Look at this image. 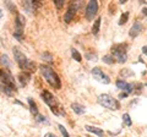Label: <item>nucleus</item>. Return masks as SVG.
Segmentation results:
<instances>
[{
	"instance_id": "1",
	"label": "nucleus",
	"mask_w": 147,
	"mask_h": 137,
	"mask_svg": "<svg viewBox=\"0 0 147 137\" xmlns=\"http://www.w3.org/2000/svg\"><path fill=\"white\" fill-rule=\"evenodd\" d=\"M39 70L42 72L43 77L45 79V81L48 82V83L52 86L54 88H60L61 86V82H60V79H59L58 74L55 72L52 67H49L47 65H40L39 66Z\"/></svg>"
},
{
	"instance_id": "2",
	"label": "nucleus",
	"mask_w": 147,
	"mask_h": 137,
	"mask_svg": "<svg viewBox=\"0 0 147 137\" xmlns=\"http://www.w3.org/2000/svg\"><path fill=\"white\" fill-rule=\"evenodd\" d=\"M13 56H15V60L17 61L18 66H20L22 70H30V68L34 66V64H32L18 48H13Z\"/></svg>"
},
{
	"instance_id": "3",
	"label": "nucleus",
	"mask_w": 147,
	"mask_h": 137,
	"mask_svg": "<svg viewBox=\"0 0 147 137\" xmlns=\"http://www.w3.org/2000/svg\"><path fill=\"white\" fill-rule=\"evenodd\" d=\"M98 103L100 105H103L104 108L112 109V110H118L120 108V104L117 99H114L112 95L109 94H100L98 97Z\"/></svg>"
},
{
	"instance_id": "4",
	"label": "nucleus",
	"mask_w": 147,
	"mask_h": 137,
	"mask_svg": "<svg viewBox=\"0 0 147 137\" xmlns=\"http://www.w3.org/2000/svg\"><path fill=\"white\" fill-rule=\"evenodd\" d=\"M0 79H1V81H3V85H5V86H7V87H10L11 89L16 91L15 80H13L12 75L7 70H5V68L0 70Z\"/></svg>"
},
{
	"instance_id": "5",
	"label": "nucleus",
	"mask_w": 147,
	"mask_h": 137,
	"mask_svg": "<svg viewBox=\"0 0 147 137\" xmlns=\"http://www.w3.org/2000/svg\"><path fill=\"white\" fill-rule=\"evenodd\" d=\"M40 97H42L44 103L47 104L48 107L52 108V111L57 114V110H55V107H57V99H55L54 95L50 92H48V91H44V92L40 93Z\"/></svg>"
},
{
	"instance_id": "6",
	"label": "nucleus",
	"mask_w": 147,
	"mask_h": 137,
	"mask_svg": "<svg viewBox=\"0 0 147 137\" xmlns=\"http://www.w3.org/2000/svg\"><path fill=\"white\" fill-rule=\"evenodd\" d=\"M97 11H98V3L96 0H91L87 4V7H86V17L88 20H93V17L97 15Z\"/></svg>"
},
{
	"instance_id": "7",
	"label": "nucleus",
	"mask_w": 147,
	"mask_h": 137,
	"mask_svg": "<svg viewBox=\"0 0 147 137\" xmlns=\"http://www.w3.org/2000/svg\"><path fill=\"white\" fill-rule=\"evenodd\" d=\"M92 76L94 77L96 80H97L98 82H100V83H104V85H108L110 83V80L109 77L104 74V72L100 70L99 67H94L93 70H92Z\"/></svg>"
},
{
	"instance_id": "8",
	"label": "nucleus",
	"mask_w": 147,
	"mask_h": 137,
	"mask_svg": "<svg viewBox=\"0 0 147 137\" xmlns=\"http://www.w3.org/2000/svg\"><path fill=\"white\" fill-rule=\"evenodd\" d=\"M76 10H77V6L75 5V4H70V6H69L65 16H64V21H65L66 24H70V22L72 21L74 16H75V13H76Z\"/></svg>"
},
{
	"instance_id": "9",
	"label": "nucleus",
	"mask_w": 147,
	"mask_h": 137,
	"mask_svg": "<svg viewBox=\"0 0 147 137\" xmlns=\"http://www.w3.org/2000/svg\"><path fill=\"white\" fill-rule=\"evenodd\" d=\"M141 31H142V24H141V22H139V21H136L135 24L132 25L130 31H129V34H130V37L135 38V37H137V36L141 33Z\"/></svg>"
},
{
	"instance_id": "10",
	"label": "nucleus",
	"mask_w": 147,
	"mask_h": 137,
	"mask_svg": "<svg viewBox=\"0 0 147 137\" xmlns=\"http://www.w3.org/2000/svg\"><path fill=\"white\" fill-rule=\"evenodd\" d=\"M117 87L119 89H121V91H125L126 93H131L132 91H134V86L127 83V82H125V81H123V80L117 81Z\"/></svg>"
},
{
	"instance_id": "11",
	"label": "nucleus",
	"mask_w": 147,
	"mask_h": 137,
	"mask_svg": "<svg viewBox=\"0 0 147 137\" xmlns=\"http://www.w3.org/2000/svg\"><path fill=\"white\" fill-rule=\"evenodd\" d=\"M85 129L88 131V132H91V134H94V135H97V136H99V137H102L103 135H104V132H103V130L102 129H99V127H96V126H90V125H87Z\"/></svg>"
},
{
	"instance_id": "12",
	"label": "nucleus",
	"mask_w": 147,
	"mask_h": 137,
	"mask_svg": "<svg viewBox=\"0 0 147 137\" xmlns=\"http://www.w3.org/2000/svg\"><path fill=\"white\" fill-rule=\"evenodd\" d=\"M71 109L76 114H79V115H82V114H85V107L81 105L79 103H72L71 104Z\"/></svg>"
},
{
	"instance_id": "13",
	"label": "nucleus",
	"mask_w": 147,
	"mask_h": 137,
	"mask_svg": "<svg viewBox=\"0 0 147 137\" xmlns=\"http://www.w3.org/2000/svg\"><path fill=\"white\" fill-rule=\"evenodd\" d=\"M114 56H115L117 59L115 60H118V62H125L126 61V59H127V55H126V53H123V52H114Z\"/></svg>"
},
{
	"instance_id": "14",
	"label": "nucleus",
	"mask_w": 147,
	"mask_h": 137,
	"mask_svg": "<svg viewBox=\"0 0 147 137\" xmlns=\"http://www.w3.org/2000/svg\"><path fill=\"white\" fill-rule=\"evenodd\" d=\"M30 77H31L30 74H27V72H21V74L18 75V80H20L22 86H26L30 81Z\"/></svg>"
},
{
	"instance_id": "15",
	"label": "nucleus",
	"mask_w": 147,
	"mask_h": 137,
	"mask_svg": "<svg viewBox=\"0 0 147 137\" xmlns=\"http://www.w3.org/2000/svg\"><path fill=\"white\" fill-rule=\"evenodd\" d=\"M24 27H25V17L18 13V15H17V19H16V28L24 30Z\"/></svg>"
},
{
	"instance_id": "16",
	"label": "nucleus",
	"mask_w": 147,
	"mask_h": 137,
	"mask_svg": "<svg viewBox=\"0 0 147 137\" xmlns=\"http://www.w3.org/2000/svg\"><path fill=\"white\" fill-rule=\"evenodd\" d=\"M28 104H30V110L33 115H38V109H37V104L33 102L32 98H28Z\"/></svg>"
},
{
	"instance_id": "17",
	"label": "nucleus",
	"mask_w": 147,
	"mask_h": 137,
	"mask_svg": "<svg viewBox=\"0 0 147 137\" xmlns=\"http://www.w3.org/2000/svg\"><path fill=\"white\" fill-rule=\"evenodd\" d=\"M100 21H102V19H100V17H98V19L94 21L93 26H92V33H93V34H97L98 32H99V27H100Z\"/></svg>"
},
{
	"instance_id": "18",
	"label": "nucleus",
	"mask_w": 147,
	"mask_h": 137,
	"mask_svg": "<svg viewBox=\"0 0 147 137\" xmlns=\"http://www.w3.org/2000/svg\"><path fill=\"white\" fill-rule=\"evenodd\" d=\"M71 55H72V58H74V60H76L77 62H80V61H82V55L81 54L77 52L76 49H71Z\"/></svg>"
},
{
	"instance_id": "19",
	"label": "nucleus",
	"mask_w": 147,
	"mask_h": 137,
	"mask_svg": "<svg viewBox=\"0 0 147 137\" xmlns=\"http://www.w3.org/2000/svg\"><path fill=\"white\" fill-rule=\"evenodd\" d=\"M13 37H15L17 40H20V42H22V39H24V31L16 28V30H15V32H13Z\"/></svg>"
},
{
	"instance_id": "20",
	"label": "nucleus",
	"mask_w": 147,
	"mask_h": 137,
	"mask_svg": "<svg viewBox=\"0 0 147 137\" xmlns=\"http://www.w3.org/2000/svg\"><path fill=\"white\" fill-rule=\"evenodd\" d=\"M103 62L108 64V65H113L114 62H115V58L113 55H104L103 56Z\"/></svg>"
},
{
	"instance_id": "21",
	"label": "nucleus",
	"mask_w": 147,
	"mask_h": 137,
	"mask_svg": "<svg viewBox=\"0 0 147 137\" xmlns=\"http://www.w3.org/2000/svg\"><path fill=\"white\" fill-rule=\"evenodd\" d=\"M0 62L3 64L5 67H9L10 66V61H9V56L7 55H5V54H3L1 56H0Z\"/></svg>"
},
{
	"instance_id": "22",
	"label": "nucleus",
	"mask_w": 147,
	"mask_h": 137,
	"mask_svg": "<svg viewBox=\"0 0 147 137\" xmlns=\"http://www.w3.org/2000/svg\"><path fill=\"white\" fill-rule=\"evenodd\" d=\"M129 20V12H124L121 17H120V21H119V25H125Z\"/></svg>"
},
{
	"instance_id": "23",
	"label": "nucleus",
	"mask_w": 147,
	"mask_h": 137,
	"mask_svg": "<svg viewBox=\"0 0 147 137\" xmlns=\"http://www.w3.org/2000/svg\"><path fill=\"white\" fill-rule=\"evenodd\" d=\"M0 87L3 88V92H5L7 95H11L13 92H15V91H13V89H11L10 87H7V86H5V85H1V86H0Z\"/></svg>"
},
{
	"instance_id": "24",
	"label": "nucleus",
	"mask_w": 147,
	"mask_h": 137,
	"mask_svg": "<svg viewBox=\"0 0 147 137\" xmlns=\"http://www.w3.org/2000/svg\"><path fill=\"white\" fill-rule=\"evenodd\" d=\"M42 59H44V60L48 61V62H53V55H52V54H49V53L42 54Z\"/></svg>"
},
{
	"instance_id": "25",
	"label": "nucleus",
	"mask_w": 147,
	"mask_h": 137,
	"mask_svg": "<svg viewBox=\"0 0 147 137\" xmlns=\"http://www.w3.org/2000/svg\"><path fill=\"white\" fill-rule=\"evenodd\" d=\"M123 120H124V122H125L127 126H130L132 124V121H131L130 115H129V114H124V115H123Z\"/></svg>"
},
{
	"instance_id": "26",
	"label": "nucleus",
	"mask_w": 147,
	"mask_h": 137,
	"mask_svg": "<svg viewBox=\"0 0 147 137\" xmlns=\"http://www.w3.org/2000/svg\"><path fill=\"white\" fill-rule=\"evenodd\" d=\"M59 130H60V132H61V135L64 136V137H70V136H69V132L66 131V129H65V127H64V125H59Z\"/></svg>"
},
{
	"instance_id": "27",
	"label": "nucleus",
	"mask_w": 147,
	"mask_h": 137,
	"mask_svg": "<svg viewBox=\"0 0 147 137\" xmlns=\"http://www.w3.org/2000/svg\"><path fill=\"white\" fill-rule=\"evenodd\" d=\"M37 121L39 122H47V118L43 115H37Z\"/></svg>"
},
{
	"instance_id": "28",
	"label": "nucleus",
	"mask_w": 147,
	"mask_h": 137,
	"mask_svg": "<svg viewBox=\"0 0 147 137\" xmlns=\"http://www.w3.org/2000/svg\"><path fill=\"white\" fill-rule=\"evenodd\" d=\"M86 58L88 59V60H93V59H96L97 56H96V54H93V55H92V54H87V55H86Z\"/></svg>"
},
{
	"instance_id": "29",
	"label": "nucleus",
	"mask_w": 147,
	"mask_h": 137,
	"mask_svg": "<svg viewBox=\"0 0 147 137\" xmlns=\"http://www.w3.org/2000/svg\"><path fill=\"white\" fill-rule=\"evenodd\" d=\"M55 3V5H57L58 7H60L61 5H64V1H63V0H57V1H54Z\"/></svg>"
},
{
	"instance_id": "30",
	"label": "nucleus",
	"mask_w": 147,
	"mask_h": 137,
	"mask_svg": "<svg viewBox=\"0 0 147 137\" xmlns=\"http://www.w3.org/2000/svg\"><path fill=\"white\" fill-rule=\"evenodd\" d=\"M7 6H9V7H10V9H11V10H12V12H13V11H15V6H13V5H12V4H11V3H7Z\"/></svg>"
},
{
	"instance_id": "31",
	"label": "nucleus",
	"mask_w": 147,
	"mask_h": 137,
	"mask_svg": "<svg viewBox=\"0 0 147 137\" xmlns=\"http://www.w3.org/2000/svg\"><path fill=\"white\" fill-rule=\"evenodd\" d=\"M142 53L146 54V55H147V45H145V47H142Z\"/></svg>"
},
{
	"instance_id": "32",
	"label": "nucleus",
	"mask_w": 147,
	"mask_h": 137,
	"mask_svg": "<svg viewBox=\"0 0 147 137\" xmlns=\"http://www.w3.org/2000/svg\"><path fill=\"white\" fill-rule=\"evenodd\" d=\"M44 137H55V135H53V134H45Z\"/></svg>"
},
{
	"instance_id": "33",
	"label": "nucleus",
	"mask_w": 147,
	"mask_h": 137,
	"mask_svg": "<svg viewBox=\"0 0 147 137\" xmlns=\"http://www.w3.org/2000/svg\"><path fill=\"white\" fill-rule=\"evenodd\" d=\"M126 95H127V93H121L120 94V98H124V97H126Z\"/></svg>"
},
{
	"instance_id": "34",
	"label": "nucleus",
	"mask_w": 147,
	"mask_h": 137,
	"mask_svg": "<svg viewBox=\"0 0 147 137\" xmlns=\"http://www.w3.org/2000/svg\"><path fill=\"white\" fill-rule=\"evenodd\" d=\"M142 11H144V15L146 16V15H147V9L145 7V9H144V10H142Z\"/></svg>"
},
{
	"instance_id": "35",
	"label": "nucleus",
	"mask_w": 147,
	"mask_h": 137,
	"mask_svg": "<svg viewBox=\"0 0 147 137\" xmlns=\"http://www.w3.org/2000/svg\"><path fill=\"white\" fill-rule=\"evenodd\" d=\"M3 17V11H1V9H0V19Z\"/></svg>"
}]
</instances>
